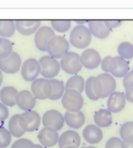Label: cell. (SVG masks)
Wrapping results in <instances>:
<instances>
[{"instance_id": "cell-30", "label": "cell", "mask_w": 133, "mask_h": 148, "mask_svg": "<svg viewBox=\"0 0 133 148\" xmlns=\"http://www.w3.org/2000/svg\"><path fill=\"white\" fill-rule=\"evenodd\" d=\"M118 55L119 57L123 58L125 60L133 59V44L130 42H122L118 46Z\"/></svg>"}, {"instance_id": "cell-33", "label": "cell", "mask_w": 133, "mask_h": 148, "mask_svg": "<svg viewBox=\"0 0 133 148\" xmlns=\"http://www.w3.org/2000/svg\"><path fill=\"white\" fill-rule=\"evenodd\" d=\"M11 134L8 129L0 126V148H7L11 143Z\"/></svg>"}, {"instance_id": "cell-16", "label": "cell", "mask_w": 133, "mask_h": 148, "mask_svg": "<svg viewBox=\"0 0 133 148\" xmlns=\"http://www.w3.org/2000/svg\"><path fill=\"white\" fill-rule=\"evenodd\" d=\"M17 105L23 112L32 111L37 105V99L30 90H21L19 91L17 97Z\"/></svg>"}, {"instance_id": "cell-18", "label": "cell", "mask_w": 133, "mask_h": 148, "mask_svg": "<svg viewBox=\"0 0 133 148\" xmlns=\"http://www.w3.org/2000/svg\"><path fill=\"white\" fill-rule=\"evenodd\" d=\"M15 21V29L23 36H32L41 27V21L33 19V21H23L17 19Z\"/></svg>"}, {"instance_id": "cell-38", "label": "cell", "mask_w": 133, "mask_h": 148, "mask_svg": "<svg viewBox=\"0 0 133 148\" xmlns=\"http://www.w3.org/2000/svg\"><path fill=\"white\" fill-rule=\"evenodd\" d=\"M104 23L106 25V27L111 31H113L114 29H117V27L122 25V21H120V19H106V21H104Z\"/></svg>"}, {"instance_id": "cell-40", "label": "cell", "mask_w": 133, "mask_h": 148, "mask_svg": "<svg viewBox=\"0 0 133 148\" xmlns=\"http://www.w3.org/2000/svg\"><path fill=\"white\" fill-rule=\"evenodd\" d=\"M130 84H133V69L129 70L128 73L123 77V86L127 87Z\"/></svg>"}, {"instance_id": "cell-34", "label": "cell", "mask_w": 133, "mask_h": 148, "mask_svg": "<svg viewBox=\"0 0 133 148\" xmlns=\"http://www.w3.org/2000/svg\"><path fill=\"white\" fill-rule=\"evenodd\" d=\"M94 77L90 76L88 77L85 80V85H84V91H85V95L90 101H98L96 97L94 95V90H92V80H94Z\"/></svg>"}, {"instance_id": "cell-12", "label": "cell", "mask_w": 133, "mask_h": 148, "mask_svg": "<svg viewBox=\"0 0 133 148\" xmlns=\"http://www.w3.org/2000/svg\"><path fill=\"white\" fill-rule=\"evenodd\" d=\"M129 70H130V67H129V63L127 60L123 59L119 56L112 57L110 64H109V73L113 77L123 78L128 73Z\"/></svg>"}, {"instance_id": "cell-28", "label": "cell", "mask_w": 133, "mask_h": 148, "mask_svg": "<svg viewBox=\"0 0 133 148\" xmlns=\"http://www.w3.org/2000/svg\"><path fill=\"white\" fill-rule=\"evenodd\" d=\"M17 32L15 29V21H0V37L1 38H8L12 37Z\"/></svg>"}, {"instance_id": "cell-7", "label": "cell", "mask_w": 133, "mask_h": 148, "mask_svg": "<svg viewBox=\"0 0 133 148\" xmlns=\"http://www.w3.org/2000/svg\"><path fill=\"white\" fill-rule=\"evenodd\" d=\"M31 92L37 99H47L51 97L52 93V84L50 79L38 77L36 80H34L31 84Z\"/></svg>"}, {"instance_id": "cell-24", "label": "cell", "mask_w": 133, "mask_h": 148, "mask_svg": "<svg viewBox=\"0 0 133 148\" xmlns=\"http://www.w3.org/2000/svg\"><path fill=\"white\" fill-rule=\"evenodd\" d=\"M94 125L100 127L101 129H102V128L110 127L113 122L112 113L107 109L99 110V111H96V113H94Z\"/></svg>"}, {"instance_id": "cell-42", "label": "cell", "mask_w": 133, "mask_h": 148, "mask_svg": "<svg viewBox=\"0 0 133 148\" xmlns=\"http://www.w3.org/2000/svg\"><path fill=\"white\" fill-rule=\"evenodd\" d=\"M111 59H112V56H106L101 61V67L105 73H109V64H110Z\"/></svg>"}, {"instance_id": "cell-19", "label": "cell", "mask_w": 133, "mask_h": 148, "mask_svg": "<svg viewBox=\"0 0 133 148\" xmlns=\"http://www.w3.org/2000/svg\"><path fill=\"white\" fill-rule=\"evenodd\" d=\"M96 78L100 80L102 85V99H106L114 92L117 86V82L115 80V77H113L110 73H105V72L101 73L96 76Z\"/></svg>"}, {"instance_id": "cell-41", "label": "cell", "mask_w": 133, "mask_h": 148, "mask_svg": "<svg viewBox=\"0 0 133 148\" xmlns=\"http://www.w3.org/2000/svg\"><path fill=\"white\" fill-rule=\"evenodd\" d=\"M124 95L126 97V101L133 103V84H130L129 86L125 87Z\"/></svg>"}, {"instance_id": "cell-2", "label": "cell", "mask_w": 133, "mask_h": 148, "mask_svg": "<svg viewBox=\"0 0 133 148\" xmlns=\"http://www.w3.org/2000/svg\"><path fill=\"white\" fill-rule=\"evenodd\" d=\"M48 55L55 59H61L65 54L69 52V42L63 36L53 37L47 46Z\"/></svg>"}, {"instance_id": "cell-21", "label": "cell", "mask_w": 133, "mask_h": 148, "mask_svg": "<svg viewBox=\"0 0 133 148\" xmlns=\"http://www.w3.org/2000/svg\"><path fill=\"white\" fill-rule=\"evenodd\" d=\"M83 139L90 145H94L102 141L103 131L96 125H88L82 131Z\"/></svg>"}, {"instance_id": "cell-3", "label": "cell", "mask_w": 133, "mask_h": 148, "mask_svg": "<svg viewBox=\"0 0 133 148\" xmlns=\"http://www.w3.org/2000/svg\"><path fill=\"white\" fill-rule=\"evenodd\" d=\"M38 61H39L40 68H41V74L44 78H55L59 74L60 70H61L60 62L49 55L42 56Z\"/></svg>"}, {"instance_id": "cell-45", "label": "cell", "mask_w": 133, "mask_h": 148, "mask_svg": "<svg viewBox=\"0 0 133 148\" xmlns=\"http://www.w3.org/2000/svg\"><path fill=\"white\" fill-rule=\"evenodd\" d=\"M2 82H3V72L0 71V86H1Z\"/></svg>"}, {"instance_id": "cell-23", "label": "cell", "mask_w": 133, "mask_h": 148, "mask_svg": "<svg viewBox=\"0 0 133 148\" xmlns=\"http://www.w3.org/2000/svg\"><path fill=\"white\" fill-rule=\"evenodd\" d=\"M17 89L13 86H4L0 90V101L7 108L17 105Z\"/></svg>"}, {"instance_id": "cell-15", "label": "cell", "mask_w": 133, "mask_h": 148, "mask_svg": "<svg viewBox=\"0 0 133 148\" xmlns=\"http://www.w3.org/2000/svg\"><path fill=\"white\" fill-rule=\"evenodd\" d=\"M126 97H125L124 93L121 91H114L112 95L108 97V101H107V108L111 113H120L123 111L126 106Z\"/></svg>"}, {"instance_id": "cell-4", "label": "cell", "mask_w": 133, "mask_h": 148, "mask_svg": "<svg viewBox=\"0 0 133 148\" xmlns=\"http://www.w3.org/2000/svg\"><path fill=\"white\" fill-rule=\"evenodd\" d=\"M60 67L65 73L76 75L81 71L82 64L80 62V55L74 52H68L60 59Z\"/></svg>"}, {"instance_id": "cell-27", "label": "cell", "mask_w": 133, "mask_h": 148, "mask_svg": "<svg viewBox=\"0 0 133 148\" xmlns=\"http://www.w3.org/2000/svg\"><path fill=\"white\" fill-rule=\"evenodd\" d=\"M84 85H85V80L83 79V77L76 74V75H72L68 79L65 84V88L73 89V90H76L78 92L82 93V91L84 90Z\"/></svg>"}, {"instance_id": "cell-31", "label": "cell", "mask_w": 133, "mask_h": 148, "mask_svg": "<svg viewBox=\"0 0 133 148\" xmlns=\"http://www.w3.org/2000/svg\"><path fill=\"white\" fill-rule=\"evenodd\" d=\"M13 52V44L10 40L0 37V59H5Z\"/></svg>"}, {"instance_id": "cell-44", "label": "cell", "mask_w": 133, "mask_h": 148, "mask_svg": "<svg viewBox=\"0 0 133 148\" xmlns=\"http://www.w3.org/2000/svg\"><path fill=\"white\" fill-rule=\"evenodd\" d=\"M74 23H77V25H84V23H88V21H85V19H82V21L76 19V21H74Z\"/></svg>"}, {"instance_id": "cell-5", "label": "cell", "mask_w": 133, "mask_h": 148, "mask_svg": "<svg viewBox=\"0 0 133 148\" xmlns=\"http://www.w3.org/2000/svg\"><path fill=\"white\" fill-rule=\"evenodd\" d=\"M61 99L62 106L66 110V112L81 111L84 103L81 93L73 89H66Z\"/></svg>"}, {"instance_id": "cell-29", "label": "cell", "mask_w": 133, "mask_h": 148, "mask_svg": "<svg viewBox=\"0 0 133 148\" xmlns=\"http://www.w3.org/2000/svg\"><path fill=\"white\" fill-rule=\"evenodd\" d=\"M120 138L123 142L133 143V121L124 123L120 128Z\"/></svg>"}, {"instance_id": "cell-1", "label": "cell", "mask_w": 133, "mask_h": 148, "mask_svg": "<svg viewBox=\"0 0 133 148\" xmlns=\"http://www.w3.org/2000/svg\"><path fill=\"white\" fill-rule=\"evenodd\" d=\"M92 34L85 25H76L70 32V44L76 49H86L92 43Z\"/></svg>"}, {"instance_id": "cell-32", "label": "cell", "mask_w": 133, "mask_h": 148, "mask_svg": "<svg viewBox=\"0 0 133 148\" xmlns=\"http://www.w3.org/2000/svg\"><path fill=\"white\" fill-rule=\"evenodd\" d=\"M51 23V27L53 29V31L58 32V33L64 34L66 32H68L70 29V27H71V21H57V19H53V21H50Z\"/></svg>"}, {"instance_id": "cell-17", "label": "cell", "mask_w": 133, "mask_h": 148, "mask_svg": "<svg viewBox=\"0 0 133 148\" xmlns=\"http://www.w3.org/2000/svg\"><path fill=\"white\" fill-rule=\"evenodd\" d=\"M88 29H90L92 36L96 37L99 40H105L110 36L111 29L106 27L104 21L101 19H90L88 21Z\"/></svg>"}, {"instance_id": "cell-43", "label": "cell", "mask_w": 133, "mask_h": 148, "mask_svg": "<svg viewBox=\"0 0 133 148\" xmlns=\"http://www.w3.org/2000/svg\"><path fill=\"white\" fill-rule=\"evenodd\" d=\"M122 148H133V143H126L122 141Z\"/></svg>"}, {"instance_id": "cell-10", "label": "cell", "mask_w": 133, "mask_h": 148, "mask_svg": "<svg viewBox=\"0 0 133 148\" xmlns=\"http://www.w3.org/2000/svg\"><path fill=\"white\" fill-rule=\"evenodd\" d=\"M23 61L17 52H12L5 59H0V71L7 74H15L21 71Z\"/></svg>"}, {"instance_id": "cell-13", "label": "cell", "mask_w": 133, "mask_h": 148, "mask_svg": "<svg viewBox=\"0 0 133 148\" xmlns=\"http://www.w3.org/2000/svg\"><path fill=\"white\" fill-rule=\"evenodd\" d=\"M101 61H102L101 55L96 49L86 48L80 55V62L82 64V67L86 69H96L99 67V65H101Z\"/></svg>"}, {"instance_id": "cell-36", "label": "cell", "mask_w": 133, "mask_h": 148, "mask_svg": "<svg viewBox=\"0 0 133 148\" xmlns=\"http://www.w3.org/2000/svg\"><path fill=\"white\" fill-rule=\"evenodd\" d=\"M105 148H122V140L120 137H112L107 141Z\"/></svg>"}, {"instance_id": "cell-20", "label": "cell", "mask_w": 133, "mask_h": 148, "mask_svg": "<svg viewBox=\"0 0 133 148\" xmlns=\"http://www.w3.org/2000/svg\"><path fill=\"white\" fill-rule=\"evenodd\" d=\"M80 143H81L80 135L74 130H67V131L63 132L59 136V141H58L59 148H64L67 146L79 147Z\"/></svg>"}, {"instance_id": "cell-25", "label": "cell", "mask_w": 133, "mask_h": 148, "mask_svg": "<svg viewBox=\"0 0 133 148\" xmlns=\"http://www.w3.org/2000/svg\"><path fill=\"white\" fill-rule=\"evenodd\" d=\"M52 84V93L51 97H49V99L51 101H58V99H62L64 92H65V84H64L63 81L58 80V79H50Z\"/></svg>"}, {"instance_id": "cell-11", "label": "cell", "mask_w": 133, "mask_h": 148, "mask_svg": "<svg viewBox=\"0 0 133 148\" xmlns=\"http://www.w3.org/2000/svg\"><path fill=\"white\" fill-rule=\"evenodd\" d=\"M42 124L44 127L52 128L56 131H59L65 124L64 116L57 110H49L42 117Z\"/></svg>"}, {"instance_id": "cell-6", "label": "cell", "mask_w": 133, "mask_h": 148, "mask_svg": "<svg viewBox=\"0 0 133 148\" xmlns=\"http://www.w3.org/2000/svg\"><path fill=\"white\" fill-rule=\"evenodd\" d=\"M42 123L41 116L34 110L23 112L19 115V125L25 132H34L39 129Z\"/></svg>"}, {"instance_id": "cell-46", "label": "cell", "mask_w": 133, "mask_h": 148, "mask_svg": "<svg viewBox=\"0 0 133 148\" xmlns=\"http://www.w3.org/2000/svg\"><path fill=\"white\" fill-rule=\"evenodd\" d=\"M80 148H96V147H94V146H92V145H90V146H82V147H80Z\"/></svg>"}, {"instance_id": "cell-14", "label": "cell", "mask_w": 133, "mask_h": 148, "mask_svg": "<svg viewBox=\"0 0 133 148\" xmlns=\"http://www.w3.org/2000/svg\"><path fill=\"white\" fill-rule=\"evenodd\" d=\"M59 134L58 131L52 129V128L44 127L42 130H40L38 134V140L40 144L45 148H50L57 145L59 141Z\"/></svg>"}, {"instance_id": "cell-8", "label": "cell", "mask_w": 133, "mask_h": 148, "mask_svg": "<svg viewBox=\"0 0 133 148\" xmlns=\"http://www.w3.org/2000/svg\"><path fill=\"white\" fill-rule=\"evenodd\" d=\"M21 74L23 80L33 82L39 77L41 74L39 61L35 58H29L25 62H23L21 67Z\"/></svg>"}, {"instance_id": "cell-39", "label": "cell", "mask_w": 133, "mask_h": 148, "mask_svg": "<svg viewBox=\"0 0 133 148\" xmlns=\"http://www.w3.org/2000/svg\"><path fill=\"white\" fill-rule=\"evenodd\" d=\"M8 117H9L8 108L0 101V122H3L5 120H7Z\"/></svg>"}, {"instance_id": "cell-37", "label": "cell", "mask_w": 133, "mask_h": 148, "mask_svg": "<svg viewBox=\"0 0 133 148\" xmlns=\"http://www.w3.org/2000/svg\"><path fill=\"white\" fill-rule=\"evenodd\" d=\"M92 90H94V93L96 97V99H102V85H101L100 80L96 77H94V80H92Z\"/></svg>"}, {"instance_id": "cell-22", "label": "cell", "mask_w": 133, "mask_h": 148, "mask_svg": "<svg viewBox=\"0 0 133 148\" xmlns=\"http://www.w3.org/2000/svg\"><path fill=\"white\" fill-rule=\"evenodd\" d=\"M64 122L71 129H80L85 123V116L81 111L66 112L64 114Z\"/></svg>"}, {"instance_id": "cell-47", "label": "cell", "mask_w": 133, "mask_h": 148, "mask_svg": "<svg viewBox=\"0 0 133 148\" xmlns=\"http://www.w3.org/2000/svg\"><path fill=\"white\" fill-rule=\"evenodd\" d=\"M35 148H45L41 145V144H35Z\"/></svg>"}, {"instance_id": "cell-35", "label": "cell", "mask_w": 133, "mask_h": 148, "mask_svg": "<svg viewBox=\"0 0 133 148\" xmlns=\"http://www.w3.org/2000/svg\"><path fill=\"white\" fill-rule=\"evenodd\" d=\"M11 148H35V144L29 139L19 138L11 145Z\"/></svg>"}, {"instance_id": "cell-9", "label": "cell", "mask_w": 133, "mask_h": 148, "mask_svg": "<svg viewBox=\"0 0 133 148\" xmlns=\"http://www.w3.org/2000/svg\"><path fill=\"white\" fill-rule=\"evenodd\" d=\"M55 36V32L53 31V29L51 27H48V25L40 27L39 29L36 32L35 37H34V42H35L36 48L39 51L47 52L48 43Z\"/></svg>"}, {"instance_id": "cell-26", "label": "cell", "mask_w": 133, "mask_h": 148, "mask_svg": "<svg viewBox=\"0 0 133 148\" xmlns=\"http://www.w3.org/2000/svg\"><path fill=\"white\" fill-rule=\"evenodd\" d=\"M8 131L11 134V136L17 138H21L25 133L23 129H21V125H19V114H15L9 119L8 122Z\"/></svg>"}, {"instance_id": "cell-48", "label": "cell", "mask_w": 133, "mask_h": 148, "mask_svg": "<svg viewBox=\"0 0 133 148\" xmlns=\"http://www.w3.org/2000/svg\"><path fill=\"white\" fill-rule=\"evenodd\" d=\"M64 148H78V147H75V146H67V147H64Z\"/></svg>"}]
</instances>
